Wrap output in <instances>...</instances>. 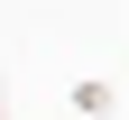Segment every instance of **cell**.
<instances>
[{
  "instance_id": "obj_1",
  "label": "cell",
  "mask_w": 129,
  "mask_h": 120,
  "mask_svg": "<svg viewBox=\"0 0 129 120\" xmlns=\"http://www.w3.org/2000/svg\"><path fill=\"white\" fill-rule=\"evenodd\" d=\"M64 102H74V120H111V111H120V92H111L102 74H83V83H74Z\"/></svg>"
},
{
  "instance_id": "obj_2",
  "label": "cell",
  "mask_w": 129,
  "mask_h": 120,
  "mask_svg": "<svg viewBox=\"0 0 129 120\" xmlns=\"http://www.w3.org/2000/svg\"><path fill=\"white\" fill-rule=\"evenodd\" d=\"M0 120H9V83H0Z\"/></svg>"
}]
</instances>
